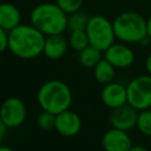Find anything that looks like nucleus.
I'll return each mask as SVG.
<instances>
[{"mask_svg":"<svg viewBox=\"0 0 151 151\" xmlns=\"http://www.w3.org/2000/svg\"><path fill=\"white\" fill-rule=\"evenodd\" d=\"M112 24L116 38L123 42H143L149 38L146 33V20L137 12H123L116 17Z\"/></svg>","mask_w":151,"mask_h":151,"instance_id":"obj_4","label":"nucleus"},{"mask_svg":"<svg viewBox=\"0 0 151 151\" xmlns=\"http://www.w3.org/2000/svg\"><path fill=\"white\" fill-rule=\"evenodd\" d=\"M0 119L8 129L20 126L26 119L25 103L18 97H9L0 105Z\"/></svg>","mask_w":151,"mask_h":151,"instance_id":"obj_7","label":"nucleus"},{"mask_svg":"<svg viewBox=\"0 0 151 151\" xmlns=\"http://www.w3.org/2000/svg\"><path fill=\"white\" fill-rule=\"evenodd\" d=\"M100 97L104 105L110 109H116L127 103L126 87L123 86L122 84L113 83V81L104 85Z\"/></svg>","mask_w":151,"mask_h":151,"instance_id":"obj_12","label":"nucleus"},{"mask_svg":"<svg viewBox=\"0 0 151 151\" xmlns=\"http://www.w3.org/2000/svg\"><path fill=\"white\" fill-rule=\"evenodd\" d=\"M88 20H90V17L87 15V13L80 9L74 13H71L67 15V29L70 32L85 31L88 24Z\"/></svg>","mask_w":151,"mask_h":151,"instance_id":"obj_17","label":"nucleus"},{"mask_svg":"<svg viewBox=\"0 0 151 151\" xmlns=\"http://www.w3.org/2000/svg\"><path fill=\"white\" fill-rule=\"evenodd\" d=\"M7 126L4 124V122L0 119V144H1V142L4 140V138H5V136H6V132H7Z\"/></svg>","mask_w":151,"mask_h":151,"instance_id":"obj_23","label":"nucleus"},{"mask_svg":"<svg viewBox=\"0 0 151 151\" xmlns=\"http://www.w3.org/2000/svg\"><path fill=\"white\" fill-rule=\"evenodd\" d=\"M114 66L109 61L106 60L105 58L101 59L94 67H93V71H94V78L99 83V84H103V85H106L109 83H111L114 78Z\"/></svg>","mask_w":151,"mask_h":151,"instance_id":"obj_15","label":"nucleus"},{"mask_svg":"<svg viewBox=\"0 0 151 151\" xmlns=\"http://www.w3.org/2000/svg\"><path fill=\"white\" fill-rule=\"evenodd\" d=\"M101 144L105 151H129L132 146L127 131L116 127H112L104 133Z\"/></svg>","mask_w":151,"mask_h":151,"instance_id":"obj_11","label":"nucleus"},{"mask_svg":"<svg viewBox=\"0 0 151 151\" xmlns=\"http://www.w3.org/2000/svg\"><path fill=\"white\" fill-rule=\"evenodd\" d=\"M104 58L109 60L114 67L125 68L132 65L134 60V53L127 45L113 42L104 51Z\"/></svg>","mask_w":151,"mask_h":151,"instance_id":"obj_10","label":"nucleus"},{"mask_svg":"<svg viewBox=\"0 0 151 151\" xmlns=\"http://www.w3.org/2000/svg\"><path fill=\"white\" fill-rule=\"evenodd\" d=\"M68 44L74 51H78V52H80L81 50L87 47L90 45V41H88V37L86 34V31L71 32L70 38H68Z\"/></svg>","mask_w":151,"mask_h":151,"instance_id":"obj_18","label":"nucleus"},{"mask_svg":"<svg viewBox=\"0 0 151 151\" xmlns=\"http://www.w3.org/2000/svg\"><path fill=\"white\" fill-rule=\"evenodd\" d=\"M68 45V40H66L63 34L46 35L42 53L51 60H58L65 55Z\"/></svg>","mask_w":151,"mask_h":151,"instance_id":"obj_13","label":"nucleus"},{"mask_svg":"<svg viewBox=\"0 0 151 151\" xmlns=\"http://www.w3.org/2000/svg\"><path fill=\"white\" fill-rule=\"evenodd\" d=\"M146 33H147V37L151 39V15L146 20Z\"/></svg>","mask_w":151,"mask_h":151,"instance_id":"obj_25","label":"nucleus"},{"mask_svg":"<svg viewBox=\"0 0 151 151\" xmlns=\"http://www.w3.org/2000/svg\"><path fill=\"white\" fill-rule=\"evenodd\" d=\"M86 34L88 37L90 45L104 52L109 48L116 39L113 24L103 15L90 17L86 26Z\"/></svg>","mask_w":151,"mask_h":151,"instance_id":"obj_5","label":"nucleus"},{"mask_svg":"<svg viewBox=\"0 0 151 151\" xmlns=\"http://www.w3.org/2000/svg\"><path fill=\"white\" fill-rule=\"evenodd\" d=\"M101 59V51L91 45L79 52V61L86 68H93Z\"/></svg>","mask_w":151,"mask_h":151,"instance_id":"obj_16","label":"nucleus"},{"mask_svg":"<svg viewBox=\"0 0 151 151\" xmlns=\"http://www.w3.org/2000/svg\"><path fill=\"white\" fill-rule=\"evenodd\" d=\"M38 103L40 107L53 114L68 110L72 103V92L61 80H48L38 91Z\"/></svg>","mask_w":151,"mask_h":151,"instance_id":"obj_3","label":"nucleus"},{"mask_svg":"<svg viewBox=\"0 0 151 151\" xmlns=\"http://www.w3.org/2000/svg\"><path fill=\"white\" fill-rule=\"evenodd\" d=\"M129 151H147V150H146V147H144L142 145H134V146L132 145Z\"/></svg>","mask_w":151,"mask_h":151,"instance_id":"obj_26","label":"nucleus"},{"mask_svg":"<svg viewBox=\"0 0 151 151\" xmlns=\"http://www.w3.org/2000/svg\"><path fill=\"white\" fill-rule=\"evenodd\" d=\"M8 48V31L0 26V53Z\"/></svg>","mask_w":151,"mask_h":151,"instance_id":"obj_22","label":"nucleus"},{"mask_svg":"<svg viewBox=\"0 0 151 151\" xmlns=\"http://www.w3.org/2000/svg\"><path fill=\"white\" fill-rule=\"evenodd\" d=\"M31 24L45 35L63 34L67 29V14L53 2L37 5L29 15Z\"/></svg>","mask_w":151,"mask_h":151,"instance_id":"obj_2","label":"nucleus"},{"mask_svg":"<svg viewBox=\"0 0 151 151\" xmlns=\"http://www.w3.org/2000/svg\"><path fill=\"white\" fill-rule=\"evenodd\" d=\"M37 124L38 126L41 129V130H51V129H54V125H55V114L48 112V111H45L42 110L38 118H37Z\"/></svg>","mask_w":151,"mask_h":151,"instance_id":"obj_20","label":"nucleus"},{"mask_svg":"<svg viewBox=\"0 0 151 151\" xmlns=\"http://www.w3.org/2000/svg\"><path fill=\"white\" fill-rule=\"evenodd\" d=\"M54 129L64 137H73L78 134L81 129V119L74 111H71L70 109L65 110L55 114Z\"/></svg>","mask_w":151,"mask_h":151,"instance_id":"obj_9","label":"nucleus"},{"mask_svg":"<svg viewBox=\"0 0 151 151\" xmlns=\"http://www.w3.org/2000/svg\"><path fill=\"white\" fill-rule=\"evenodd\" d=\"M127 103L138 111L151 107V76H138L126 86Z\"/></svg>","mask_w":151,"mask_h":151,"instance_id":"obj_6","label":"nucleus"},{"mask_svg":"<svg viewBox=\"0 0 151 151\" xmlns=\"http://www.w3.org/2000/svg\"><path fill=\"white\" fill-rule=\"evenodd\" d=\"M138 113V110L126 103L119 107L112 109V112L110 114V123L112 127L129 131L137 125Z\"/></svg>","mask_w":151,"mask_h":151,"instance_id":"obj_8","label":"nucleus"},{"mask_svg":"<svg viewBox=\"0 0 151 151\" xmlns=\"http://www.w3.org/2000/svg\"><path fill=\"white\" fill-rule=\"evenodd\" d=\"M137 129L145 136H151V110L146 109L138 113Z\"/></svg>","mask_w":151,"mask_h":151,"instance_id":"obj_19","label":"nucleus"},{"mask_svg":"<svg viewBox=\"0 0 151 151\" xmlns=\"http://www.w3.org/2000/svg\"><path fill=\"white\" fill-rule=\"evenodd\" d=\"M46 35L32 24H20L8 32V50L18 58L33 59L44 52Z\"/></svg>","mask_w":151,"mask_h":151,"instance_id":"obj_1","label":"nucleus"},{"mask_svg":"<svg viewBox=\"0 0 151 151\" xmlns=\"http://www.w3.org/2000/svg\"><path fill=\"white\" fill-rule=\"evenodd\" d=\"M57 5L68 15L81 8L84 0H55Z\"/></svg>","mask_w":151,"mask_h":151,"instance_id":"obj_21","label":"nucleus"},{"mask_svg":"<svg viewBox=\"0 0 151 151\" xmlns=\"http://www.w3.org/2000/svg\"><path fill=\"white\" fill-rule=\"evenodd\" d=\"M0 151H14L12 147L9 146H6V145H1L0 144Z\"/></svg>","mask_w":151,"mask_h":151,"instance_id":"obj_27","label":"nucleus"},{"mask_svg":"<svg viewBox=\"0 0 151 151\" xmlns=\"http://www.w3.org/2000/svg\"><path fill=\"white\" fill-rule=\"evenodd\" d=\"M145 66H146V71H147V73L151 76V53H150V54L147 55V58H146Z\"/></svg>","mask_w":151,"mask_h":151,"instance_id":"obj_24","label":"nucleus"},{"mask_svg":"<svg viewBox=\"0 0 151 151\" xmlns=\"http://www.w3.org/2000/svg\"><path fill=\"white\" fill-rule=\"evenodd\" d=\"M21 24L20 9L11 2L0 4V26L6 31H11Z\"/></svg>","mask_w":151,"mask_h":151,"instance_id":"obj_14","label":"nucleus"}]
</instances>
